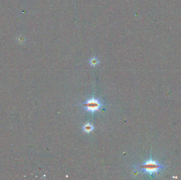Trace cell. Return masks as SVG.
<instances>
[{"label":"cell","instance_id":"1","mask_svg":"<svg viewBox=\"0 0 181 180\" xmlns=\"http://www.w3.org/2000/svg\"><path fill=\"white\" fill-rule=\"evenodd\" d=\"M143 170L144 173H149L150 175L155 173H159L160 170L164 167V166L161 165L157 161H154L150 156V159L147 161L145 163L140 165L139 166Z\"/></svg>","mask_w":181,"mask_h":180},{"label":"cell","instance_id":"2","mask_svg":"<svg viewBox=\"0 0 181 180\" xmlns=\"http://www.w3.org/2000/svg\"><path fill=\"white\" fill-rule=\"evenodd\" d=\"M82 106L86 111L94 113L95 112L99 111L102 106V104L99 99L92 98L82 104Z\"/></svg>","mask_w":181,"mask_h":180},{"label":"cell","instance_id":"3","mask_svg":"<svg viewBox=\"0 0 181 180\" xmlns=\"http://www.w3.org/2000/svg\"><path fill=\"white\" fill-rule=\"evenodd\" d=\"M93 128H93V126H92V125L89 123H87L86 124H85L83 127V129L84 132H85V133H89L90 132H92L93 130Z\"/></svg>","mask_w":181,"mask_h":180},{"label":"cell","instance_id":"4","mask_svg":"<svg viewBox=\"0 0 181 180\" xmlns=\"http://www.w3.org/2000/svg\"><path fill=\"white\" fill-rule=\"evenodd\" d=\"M89 62V64L90 66H93V67H95V66H97V65L100 63V61L97 57H94L90 59Z\"/></svg>","mask_w":181,"mask_h":180}]
</instances>
